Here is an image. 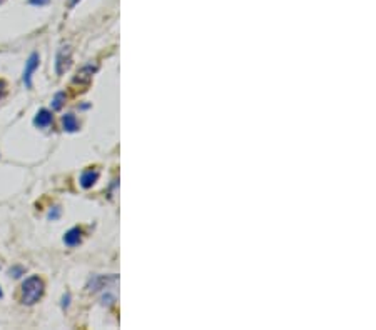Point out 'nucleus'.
<instances>
[{
  "instance_id": "1",
  "label": "nucleus",
  "mask_w": 376,
  "mask_h": 330,
  "mask_svg": "<svg viewBox=\"0 0 376 330\" xmlns=\"http://www.w3.org/2000/svg\"><path fill=\"white\" fill-rule=\"evenodd\" d=\"M44 296V282L37 275H32L22 284V304L34 305Z\"/></svg>"
},
{
  "instance_id": "2",
  "label": "nucleus",
  "mask_w": 376,
  "mask_h": 330,
  "mask_svg": "<svg viewBox=\"0 0 376 330\" xmlns=\"http://www.w3.org/2000/svg\"><path fill=\"white\" fill-rule=\"evenodd\" d=\"M72 65V51L71 47H62L61 51L57 53V58H56V74L57 75H62L66 74L67 70L71 69Z\"/></svg>"
},
{
  "instance_id": "3",
  "label": "nucleus",
  "mask_w": 376,
  "mask_h": 330,
  "mask_svg": "<svg viewBox=\"0 0 376 330\" xmlns=\"http://www.w3.org/2000/svg\"><path fill=\"white\" fill-rule=\"evenodd\" d=\"M39 62H40L39 53H32V56L29 57V61L25 62V70H24V84H25V87H27V89H30V87H32V75H34V72L37 70Z\"/></svg>"
},
{
  "instance_id": "4",
  "label": "nucleus",
  "mask_w": 376,
  "mask_h": 330,
  "mask_svg": "<svg viewBox=\"0 0 376 330\" xmlns=\"http://www.w3.org/2000/svg\"><path fill=\"white\" fill-rule=\"evenodd\" d=\"M34 124L37 125L39 129L49 127V125L52 124V114H51V112H49V110H45V108H42V110H39V112H37V115H35Z\"/></svg>"
},
{
  "instance_id": "5",
  "label": "nucleus",
  "mask_w": 376,
  "mask_h": 330,
  "mask_svg": "<svg viewBox=\"0 0 376 330\" xmlns=\"http://www.w3.org/2000/svg\"><path fill=\"white\" fill-rule=\"evenodd\" d=\"M96 72V65H87L84 67V69L79 70V74L74 79L75 84H85L87 85L90 82V79H92V74Z\"/></svg>"
},
{
  "instance_id": "6",
  "label": "nucleus",
  "mask_w": 376,
  "mask_h": 330,
  "mask_svg": "<svg viewBox=\"0 0 376 330\" xmlns=\"http://www.w3.org/2000/svg\"><path fill=\"white\" fill-rule=\"evenodd\" d=\"M80 239H83V230H80L79 227L71 229L69 232L64 235L66 246H69V247H75L77 243H80Z\"/></svg>"
},
{
  "instance_id": "7",
  "label": "nucleus",
  "mask_w": 376,
  "mask_h": 330,
  "mask_svg": "<svg viewBox=\"0 0 376 330\" xmlns=\"http://www.w3.org/2000/svg\"><path fill=\"white\" fill-rule=\"evenodd\" d=\"M97 179H99V174L96 170H85L83 175H80V185H83L84 189H90L92 187L94 184L97 182Z\"/></svg>"
},
{
  "instance_id": "8",
  "label": "nucleus",
  "mask_w": 376,
  "mask_h": 330,
  "mask_svg": "<svg viewBox=\"0 0 376 330\" xmlns=\"http://www.w3.org/2000/svg\"><path fill=\"white\" fill-rule=\"evenodd\" d=\"M62 125H64V130H67V132H75V130L79 129L75 115H72V114H66L64 117H62Z\"/></svg>"
},
{
  "instance_id": "9",
  "label": "nucleus",
  "mask_w": 376,
  "mask_h": 330,
  "mask_svg": "<svg viewBox=\"0 0 376 330\" xmlns=\"http://www.w3.org/2000/svg\"><path fill=\"white\" fill-rule=\"evenodd\" d=\"M66 101V94L64 92H59L56 97H54V101H52V107H54V110H59V108L62 107V103H64Z\"/></svg>"
},
{
  "instance_id": "10",
  "label": "nucleus",
  "mask_w": 376,
  "mask_h": 330,
  "mask_svg": "<svg viewBox=\"0 0 376 330\" xmlns=\"http://www.w3.org/2000/svg\"><path fill=\"white\" fill-rule=\"evenodd\" d=\"M30 4H32V6H39V7H42V6H47L49 4V0H29Z\"/></svg>"
},
{
  "instance_id": "11",
  "label": "nucleus",
  "mask_w": 376,
  "mask_h": 330,
  "mask_svg": "<svg viewBox=\"0 0 376 330\" xmlns=\"http://www.w3.org/2000/svg\"><path fill=\"white\" fill-rule=\"evenodd\" d=\"M77 2H79V0H69V6H71V7H72V6H75Z\"/></svg>"
},
{
  "instance_id": "12",
  "label": "nucleus",
  "mask_w": 376,
  "mask_h": 330,
  "mask_svg": "<svg viewBox=\"0 0 376 330\" xmlns=\"http://www.w3.org/2000/svg\"><path fill=\"white\" fill-rule=\"evenodd\" d=\"M0 297H2V288H0Z\"/></svg>"
},
{
  "instance_id": "13",
  "label": "nucleus",
  "mask_w": 376,
  "mask_h": 330,
  "mask_svg": "<svg viewBox=\"0 0 376 330\" xmlns=\"http://www.w3.org/2000/svg\"><path fill=\"white\" fill-rule=\"evenodd\" d=\"M0 2H2V0H0Z\"/></svg>"
}]
</instances>
